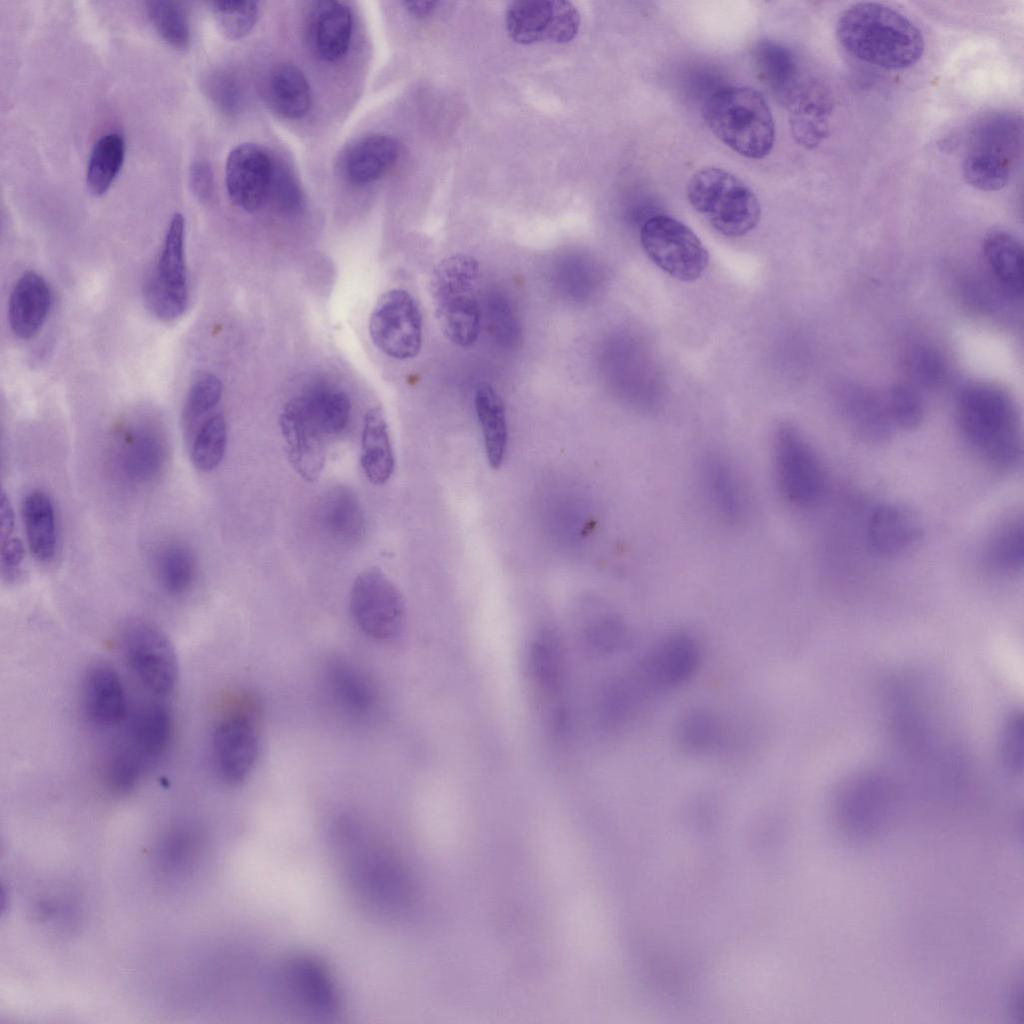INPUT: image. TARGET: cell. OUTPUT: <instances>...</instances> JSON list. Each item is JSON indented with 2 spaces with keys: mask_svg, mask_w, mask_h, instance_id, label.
Wrapping results in <instances>:
<instances>
[{
  "mask_svg": "<svg viewBox=\"0 0 1024 1024\" xmlns=\"http://www.w3.org/2000/svg\"><path fill=\"white\" fill-rule=\"evenodd\" d=\"M835 33L852 56L887 70L913 66L925 49L921 30L909 18L875 2L856 3L843 11Z\"/></svg>",
  "mask_w": 1024,
  "mask_h": 1024,
  "instance_id": "obj_2",
  "label": "cell"
},
{
  "mask_svg": "<svg viewBox=\"0 0 1024 1024\" xmlns=\"http://www.w3.org/2000/svg\"><path fill=\"white\" fill-rule=\"evenodd\" d=\"M269 97L275 110L289 119L307 114L312 102L310 86L304 74L295 66H276L269 78Z\"/></svg>",
  "mask_w": 1024,
  "mask_h": 1024,
  "instance_id": "obj_37",
  "label": "cell"
},
{
  "mask_svg": "<svg viewBox=\"0 0 1024 1024\" xmlns=\"http://www.w3.org/2000/svg\"><path fill=\"white\" fill-rule=\"evenodd\" d=\"M649 258L672 277L692 282L705 271L709 254L696 234L684 223L666 216L650 217L640 232Z\"/></svg>",
  "mask_w": 1024,
  "mask_h": 1024,
  "instance_id": "obj_9",
  "label": "cell"
},
{
  "mask_svg": "<svg viewBox=\"0 0 1024 1024\" xmlns=\"http://www.w3.org/2000/svg\"><path fill=\"white\" fill-rule=\"evenodd\" d=\"M360 463L368 480L376 485L386 483L394 471L388 425L379 407L369 409L364 416Z\"/></svg>",
  "mask_w": 1024,
  "mask_h": 1024,
  "instance_id": "obj_31",
  "label": "cell"
},
{
  "mask_svg": "<svg viewBox=\"0 0 1024 1024\" xmlns=\"http://www.w3.org/2000/svg\"><path fill=\"white\" fill-rule=\"evenodd\" d=\"M955 419L963 441L987 465L1007 472L1021 463L1020 418L1004 389L985 382L964 386L956 398Z\"/></svg>",
  "mask_w": 1024,
  "mask_h": 1024,
  "instance_id": "obj_1",
  "label": "cell"
},
{
  "mask_svg": "<svg viewBox=\"0 0 1024 1024\" xmlns=\"http://www.w3.org/2000/svg\"><path fill=\"white\" fill-rule=\"evenodd\" d=\"M904 366L915 387L935 389L947 376V365L938 350L927 345L911 347L904 358Z\"/></svg>",
  "mask_w": 1024,
  "mask_h": 1024,
  "instance_id": "obj_45",
  "label": "cell"
},
{
  "mask_svg": "<svg viewBox=\"0 0 1024 1024\" xmlns=\"http://www.w3.org/2000/svg\"><path fill=\"white\" fill-rule=\"evenodd\" d=\"M580 23L577 8L561 0L514 1L506 12L508 35L521 45L568 43L577 36Z\"/></svg>",
  "mask_w": 1024,
  "mask_h": 1024,
  "instance_id": "obj_12",
  "label": "cell"
},
{
  "mask_svg": "<svg viewBox=\"0 0 1024 1024\" xmlns=\"http://www.w3.org/2000/svg\"><path fill=\"white\" fill-rule=\"evenodd\" d=\"M222 390L220 379L212 373H203L193 381L182 412V423L187 433L193 430L200 418L217 405Z\"/></svg>",
  "mask_w": 1024,
  "mask_h": 1024,
  "instance_id": "obj_48",
  "label": "cell"
},
{
  "mask_svg": "<svg viewBox=\"0 0 1024 1024\" xmlns=\"http://www.w3.org/2000/svg\"><path fill=\"white\" fill-rule=\"evenodd\" d=\"M227 445V424L223 415L215 414L197 430L191 446V461L201 472H211L221 463Z\"/></svg>",
  "mask_w": 1024,
  "mask_h": 1024,
  "instance_id": "obj_42",
  "label": "cell"
},
{
  "mask_svg": "<svg viewBox=\"0 0 1024 1024\" xmlns=\"http://www.w3.org/2000/svg\"><path fill=\"white\" fill-rule=\"evenodd\" d=\"M302 398L310 420L325 437L337 435L346 428L350 401L343 391L318 388Z\"/></svg>",
  "mask_w": 1024,
  "mask_h": 1024,
  "instance_id": "obj_40",
  "label": "cell"
},
{
  "mask_svg": "<svg viewBox=\"0 0 1024 1024\" xmlns=\"http://www.w3.org/2000/svg\"><path fill=\"white\" fill-rule=\"evenodd\" d=\"M316 524L328 540L345 546L357 543L366 528L357 496L345 487H334L321 497L316 508Z\"/></svg>",
  "mask_w": 1024,
  "mask_h": 1024,
  "instance_id": "obj_28",
  "label": "cell"
},
{
  "mask_svg": "<svg viewBox=\"0 0 1024 1024\" xmlns=\"http://www.w3.org/2000/svg\"><path fill=\"white\" fill-rule=\"evenodd\" d=\"M210 6L220 31L229 39L246 36L258 19L255 1H214Z\"/></svg>",
  "mask_w": 1024,
  "mask_h": 1024,
  "instance_id": "obj_49",
  "label": "cell"
},
{
  "mask_svg": "<svg viewBox=\"0 0 1024 1024\" xmlns=\"http://www.w3.org/2000/svg\"><path fill=\"white\" fill-rule=\"evenodd\" d=\"M985 567L994 574L1016 575L1023 567V519L1010 514L988 535L982 553Z\"/></svg>",
  "mask_w": 1024,
  "mask_h": 1024,
  "instance_id": "obj_32",
  "label": "cell"
},
{
  "mask_svg": "<svg viewBox=\"0 0 1024 1024\" xmlns=\"http://www.w3.org/2000/svg\"><path fill=\"white\" fill-rule=\"evenodd\" d=\"M886 407L893 426L900 429H917L924 420V402L913 384H895L889 392Z\"/></svg>",
  "mask_w": 1024,
  "mask_h": 1024,
  "instance_id": "obj_46",
  "label": "cell"
},
{
  "mask_svg": "<svg viewBox=\"0 0 1024 1024\" xmlns=\"http://www.w3.org/2000/svg\"><path fill=\"white\" fill-rule=\"evenodd\" d=\"M986 263L997 283L1011 297L1023 292V249L1012 234L995 230L990 232L983 244Z\"/></svg>",
  "mask_w": 1024,
  "mask_h": 1024,
  "instance_id": "obj_33",
  "label": "cell"
},
{
  "mask_svg": "<svg viewBox=\"0 0 1024 1024\" xmlns=\"http://www.w3.org/2000/svg\"><path fill=\"white\" fill-rule=\"evenodd\" d=\"M0 511H1L0 535H1V541H4V540L12 537V533L14 531V524H15L12 505H11L8 497L6 496V494L4 492H2V496H1Z\"/></svg>",
  "mask_w": 1024,
  "mask_h": 1024,
  "instance_id": "obj_56",
  "label": "cell"
},
{
  "mask_svg": "<svg viewBox=\"0 0 1024 1024\" xmlns=\"http://www.w3.org/2000/svg\"><path fill=\"white\" fill-rule=\"evenodd\" d=\"M844 416L856 436L869 444L886 442L892 432L886 403L861 388L845 391L841 401Z\"/></svg>",
  "mask_w": 1024,
  "mask_h": 1024,
  "instance_id": "obj_30",
  "label": "cell"
},
{
  "mask_svg": "<svg viewBox=\"0 0 1024 1024\" xmlns=\"http://www.w3.org/2000/svg\"><path fill=\"white\" fill-rule=\"evenodd\" d=\"M83 706L88 719L100 727H113L127 717L125 688L117 671L106 663L91 665L83 681Z\"/></svg>",
  "mask_w": 1024,
  "mask_h": 1024,
  "instance_id": "obj_24",
  "label": "cell"
},
{
  "mask_svg": "<svg viewBox=\"0 0 1024 1024\" xmlns=\"http://www.w3.org/2000/svg\"><path fill=\"white\" fill-rule=\"evenodd\" d=\"M207 90L213 102L225 113H235L240 105L241 91L233 75L226 71L212 74L207 82Z\"/></svg>",
  "mask_w": 1024,
  "mask_h": 1024,
  "instance_id": "obj_53",
  "label": "cell"
},
{
  "mask_svg": "<svg viewBox=\"0 0 1024 1024\" xmlns=\"http://www.w3.org/2000/svg\"><path fill=\"white\" fill-rule=\"evenodd\" d=\"M474 405L482 430L488 463L492 468L497 469L503 462L508 443V428L503 401L491 385L479 383L474 392Z\"/></svg>",
  "mask_w": 1024,
  "mask_h": 1024,
  "instance_id": "obj_36",
  "label": "cell"
},
{
  "mask_svg": "<svg viewBox=\"0 0 1024 1024\" xmlns=\"http://www.w3.org/2000/svg\"><path fill=\"white\" fill-rule=\"evenodd\" d=\"M345 834L354 880L363 895L383 910L400 905L404 888L391 860L379 847L363 844L353 831L351 836Z\"/></svg>",
  "mask_w": 1024,
  "mask_h": 1024,
  "instance_id": "obj_15",
  "label": "cell"
},
{
  "mask_svg": "<svg viewBox=\"0 0 1024 1024\" xmlns=\"http://www.w3.org/2000/svg\"><path fill=\"white\" fill-rule=\"evenodd\" d=\"M1023 717L1014 712L1006 720L1000 741L1001 762L1009 773L1018 775L1023 770Z\"/></svg>",
  "mask_w": 1024,
  "mask_h": 1024,
  "instance_id": "obj_52",
  "label": "cell"
},
{
  "mask_svg": "<svg viewBox=\"0 0 1024 1024\" xmlns=\"http://www.w3.org/2000/svg\"><path fill=\"white\" fill-rule=\"evenodd\" d=\"M147 13L156 31L168 44L177 49L188 46L189 21L180 3L169 0L149 1Z\"/></svg>",
  "mask_w": 1024,
  "mask_h": 1024,
  "instance_id": "obj_44",
  "label": "cell"
},
{
  "mask_svg": "<svg viewBox=\"0 0 1024 1024\" xmlns=\"http://www.w3.org/2000/svg\"><path fill=\"white\" fill-rule=\"evenodd\" d=\"M773 468L782 497L798 508H811L824 496L827 476L809 439L795 426L782 425L772 444Z\"/></svg>",
  "mask_w": 1024,
  "mask_h": 1024,
  "instance_id": "obj_6",
  "label": "cell"
},
{
  "mask_svg": "<svg viewBox=\"0 0 1024 1024\" xmlns=\"http://www.w3.org/2000/svg\"><path fill=\"white\" fill-rule=\"evenodd\" d=\"M349 604L356 625L373 639H394L404 627V599L395 584L379 569H367L354 579Z\"/></svg>",
  "mask_w": 1024,
  "mask_h": 1024,
  "instance_id": "obj_10",
  "label": "cell"
},
{
  "mask_svg": "<svg viewBox=\"0 0 1024 1024\" xmlns=\"http://www.w3.org/2000/svg\"><path fill=\"white\" fill-rule=\"evenodd\" d=\"M699 479L710 510L722 522L734 525L746 514V496L739 475L721 453L707 452L699 463Z\"/></svg>",
  "mask_w": 1024,
  "mask_h": 1024,
  "instance_id": "obj_20",
  "label": "cell"
},
{
  "mask_svg": "<svg viewBox=\"0 0 1024 1024\" xmlns=\"http://www.w3.org/2000/svg\"><path fill=\"white\" fill-rule=\"evenodd\" d=\"M173 734L170 710L162 703L145 706L131 720L125 742L119 747L145 771L167 751Z\"/></svg>",
  "mask_w": 1024,
  "mask_h": 1024,
  "instance_id": "obj_25",
  "label": "cell"
},
{
  "mask_svg": "<svg viewBox=\"0 0 1024 1024\" xmlns=\"http://www.w3.org/2000/svg\"><path fill=\"white\" fill-rule=\"evenodd\" d=\"M143 294L151 313L165 322L181 317L188 306L185 219L181 213H175L170 220L158 260L146 278Z\"/></svg>",
  "mask_w": 1024,
  "mask_h": 1024,
  "instance_id": "obj_7",
  "label": "cell"
},
{
  "mask_svg": "<svg viewBox=\"0 0 1024 1024\" xmlns=\"http://www.w3.org/2000/svg\"><path fill=\"white\" fill-rule=\"evenodd\" d=\"M353 30L349 7L338 1L324 0L312 4L307 15L306 34L314 55L334 62L347 53Z\"/></svg>",
  "mask_w": 1024,
  "mask_h": 1024,
  "instance_id": "obj_22",
  "label": "cell"
},
{
  "mask_svg": "<svg viewBox=\"0 0 1024 1024\" xmlns=\"http://www.w3.org/2000/svg\"><path fill=\"white\" fill-rule=\"evenodd\" d=\"M273 161L254 143L234 147L226 160L225 183L231 201L247 212L258 210L269 195Z\"/></svg>",
  "mask_w": 1024,
  "mask_h": 1024,
  "instance_id": "obj_16",
  "label": "cell"
},
{
  "mask_svg": "<svg viewBox=\"0 0 1024 1024\" xmlns=\"http://www.w3.org/2000/svg\"><path fill=\"white\" fill-rule=\"evenodd\" d=\"M713 134L736 153L762 159L773 148L775 124L760 92L747 86H727L712 92L703 105Z\"/></svg>",
  "mask_w": 1024,
  "mask_h": 1024,
  "instance_id": "obj_3",
  "label": "cell"
},
{
  "mask_svg": "<svg viewBox=\"0 0 1024 1024\" xmlns=\"http://www.w3.org/2000/svg\"><path fill=\"white\" fill-rule=\"evenodd\" d=\"M330 682L337 698L350 710L362 712L371 706L373 693L362 675L345 663H335L330 669Z\"/></svg>",
  "mask_w": 1024,
  "mask_h": 1024,
  "instance_id": "obj_47",
  "label": "cell"
},
{
  "mask_svg": "<svg viewBox=\"0 0 1024 1024\" xmlns=\"http://www.w3.org/2000/svg\"><path fill=\"white\" fill-rule=\"evenodd\" d=\"M691 206L710 225L727 237H739L753 230L761 218L760 203L753 191L734 174L705 167L687 184Z\"/></svg>",
  "mask_w": 1024,
  "mask_h": 1024,
  "instance_id": "obj_5",
  "label": "cell"
},
{
  "mask_svg": "<svg viewBox=\"0 0 1024 1024\" xmlns=\"http://www.w3.org/2000/svg\"><path fill=\"white\" fill-rule=\"evenodd\" d=\"M279 423L292 467L305 481H315L325 465L326 437L310 420L302 397L285 405Z\"/></svg>",
  "mask_w": 1024,
  "mask_h": 1024,
  "instance_id": "obj_19",
  "label": "cell"
},
{
  "mask_svg": "<svg viewBox=\"0 0 1024 1024\" xmlns=\"http://www.w3.org/2000/svg\"><path fill=\"white\" fill-rule=\"evenodd\" d=\"M125 158V141L121 134L103 135L95 143L87 165L86 185L95 196L108 191L117 177Z\"/></svg>",
  "mask_w": 1024,
  "mask_h": 1024,
  "instance_id": "obj_39",
  "label": "cell"
},
{
  "mask_svg": "<svg viewBox=\"0 0 1024 1024\" xmlns=\"http://www.w3.org/2000/svg\"><path fill=\"white\" fill-rule=\"evenodd\" d=\"M259 754V739L253 722L243 713L221 718L212 734V756L222 782L236 786L247 779Z\"/></svg>",
  "mask_w": 1024,
  "mask_h": 1024,
  "instance_id": "obj_13",
  "label": "cell"
},
{
  "mask_svg": "<svg viewBox=\"0 0 1024 1024\" xmlns=\"http://www.w3.org/2000/svg\"><path fill=\"white\" fill-rule=\"evenodd\" d=\"M269 196L284 213L295 214L302 209L303 195L296 179L287 167L274 161Z\"/></svg>",
  "mask_w": 1024,
  "mask_h": 1024,
  "instance_id": "obj_51",
  "label": "cell"
},
{
  "mask_svg": "<svg viewBox=\"0 0 1024 1024\" xmlns=\"http://www.w3.org/2000/svg\"><path fill=\"white\" fill-rule=\"evenodd\" d=\"M699 662L700 648L695 638L684 632L672 633L644 657L639 678L651 689H672L691 678Z\"/></svg>",
  "mask_w": 1024,
  "mask_h": 1024,
  "instance_id": "obj_18",
  "label": "cell"
},
{
  "mask_svg": "<svg viewBox=\"0 0 1024 1024\" xmlns=\"http://www.w3.org/2000/svg\"><path fill=\"white\" fill-rule=\"evenodd\" d=\"M189 179L191 189L198 199L208 201L212 198L214 193L213 172L206 161L193 162L190 167Z\"/></svg>",
  "mask_w": 1024,
  "mask_h": 1024,
  "instance_id": "obj_54",
  "label": "cell"
},
{
  "mask_svg": "<svg viewBox=\"0 0 1024 1024\" xmlns=\"http://www.w3.org/2000/svg\"><path fill=\"white\" fill-rule=\"evenodd\" d=\"M630 639L628 627L618 618L607 617L594 623L585 633V644L599 655L624 649Z\"/></svg>",
  "mask_w": 1024,
  "mask_h": 1024,
  "instance_id": "obj_50",
  "label": "cell"
},
{
  "mask_svg": "<svg viewBox=\"0 0 1024 1024\" xmlns=\"http://www.w3.org/2000/svg\"><path fill=\"white\" fill-rule=\"evenodd\" d=\"M1021 146V119L1016 114L997 113L975 125L965 155L1012 171Z\"/></svg>",
  "mask_w": 1024,
  "mask_h": 1024,
  "instance_id": "obj_21",
  "label": "cell"
},
{
  "mask_svg": "<svg viewBox=\"0 0 1024 1024\" xmlns=\"http://www.w3.org/2000/svg\"><path fill=\"white\" fill-rule=\"evenodd\" d=\"M399 145L385 134H370L352 143L341 157V172L351 184L366 185L383 176L397 161Z\"/></svg>",
  "mask_w": 1024,
  "mask_h": 1024,
  "instance_id": "obj_29",
  "label": "cell"
},
{
  "mask_svg": "<svg viewBox=\"0 0 1024 1024\" xmlns=\"http://www.w3.org/2000/svg\"><path fill=\"white\" fill-rule=\"evenodd\" d=\"M529 671L536 691L548 703L554 704L557 724L563 721L560 700L566 681V657L563 644L551 631L539 633L529 650Z\"/></svg>",
  "mask_w": 1024,
  "mask_h": 1024,
  "instance_id": "obj_27",
  "label": "cell"
},
{
  "mask_svg": "<svg viewBox=\"0 0 1024 1024\" xmlns=\"http://www.w3.org/2000/svg\"><path fill=\"white\" fill-rule=\"evenodd\" d=\"M157 577L169 594L180 595L188 591L195 579L196 565L191 551L182 544H169L156 559Z\"/></svg>",
  "mask_w": 1024,
  "mask_h": 1024,
  "instance_id": "obj_41",
  "label": "cell"
},
{
  "mask_svg": "<svg viewBox=\"0 0 1024 1024\" xmlns=\"http://www.w3.org/2000/svg\"><path fill=\"white\" fill-rule=\"evenodd\" d=\"M753 58L761 79L774 96L786 104L802 81L794 54L781 44L762 40L756 44Z\"/></svg>",
  "mask_w": 1024,
  "mask_h": 1024,
  "instance_id": "obj_35",
  "label": "cell"
},
{
  "mask_svg": "<svg viewBox=\"0 0 1024 1024\" xmlns=\"http://www.w3.org/2000/svg\"><path fill=\"white\" fill-rule=\"evenodd\" d=\"M866 537L870 549L876 555L889 559L900 558L917 549L924 537V527L918 514L911 508L886 502L871 512Z\"/></svg>",
  "mask_w": 1024,
  "mask_h": 1024,
  "instance_id": "obj_17",
  "label": "cell"
},
{
  "mask_svg": "<svg viewBox=\"0 0 1024 1024\" xmlns=\"http://www.w3.org/2000/svg\"><path fill=\"white\" fill-rule=\"evenodd\" d=\"M785 105L795 141L806 149L817 147L829 131L832 102L827 89L816 80L801 81Z\"/></svg>",
  "mask_w": 1024,
  "mask_h": 1024,
  "instance_id": "obj_23",
  "label": "cell"
},
{
  "mask_svg": "<svg viewBox=\"0 0 1024 1024\" xmlns=\"http://www.w3.org/2000/svg\"><path fill=\"white\" fill-rule=\"evenodd\" d=\"M435 2L433 1H405L403 5L413 15L417 17H425L430 14L435 8Z\"/></svg>",
  "mask_w": 1024,
  "mask_h": 1024,
  "instance_id": "obj_57",
  "label": "cell"
},
{
  "mask_svg": "<svg viewBox=\"0 0 1024 1024\" xmlns=\"http://www.w3.org/2000/svg\"><path fill=\"white\" fill-rule=\"evenodd\" d=\"M721 720L706 709L686 713L677 723L675 742L687 755H702L716 749L723 740Z\"/></svg>",
  "mask_w": 1024,
  "mask_h": 1024,
  "instance_id": "obj_38",
  "label": "cell"
},
{
  "mask_svg": "<svg viewBox=\"0 0 1024 1024\" xmlns=\"http://www.w3.org/2000/svg\"><path fill=\"white\" fill-rule=\"evenodd\" d=\"M281 985L287 999L309 1012L332 1016L340 1007L336 985L325 965L315 956L298 953L281 968Z\"/></svg>",
  "mask_w": 1024,
  "mask_h": 1024,
  "instance_id": "obj_14",
  "label": "cell"
},
{
  "mask_svg": "<svg viewBox=\"0 0 1024 1024\" xmlns=\"http://www.w3.org/2000/svg\"><path fill=\"white\" fill-rule=\"evenodd\" d=\"M23 522L28 547L41 563L51 562L57 550L54 505L47 493L34 490L23 501Z\"/></svg>",
  "mask_w": 1024,
  "mask_h": 1024,
  "instance_id": "obj_34",
  "label": "cell"
},
{
  "mask_svg": "<svg viewBox=\"0 0 1024 1024\" xmlns=\"http://www.w3.org/2000/svg\"><path fill=\"white\" fill-rule=\"evenodd\" d=\"M120 642L125 662L140 684L155 697L170 695L178 679V661L167 634L138 620L124 627Z\"/></svg>",
  "mask_w": 1024,
  "mask_h": 1024,
  "instance_id": "obj_8",
  "label": "cell"
},
{
  "mask_svg": "<svg viewBox=\"0 0 1024 1024\" xmlns=\"http://www.w3.org/2000/svg\"><path fill=\"white\" fill-rule=\"evenodd\" d=\"M479 267L476 259L454 254L441 260L430 278L435 317L445 338L460 348L473 346L481 330V310L476 292Z\"/></svg>",
  "mask_w": 1024,
  "mask_h": 1024,
  "instance_id": "obj_4",
  "label": "cell"
},
{
  "mask_svg": "<svg viewBox=\"0 0 1024 1024\" xmlns=\"http://www.w3.org/2000/svg\"><path fill=\"white\" fill-rule=\"evenodd\" d=\"M24 559V547L16 537L1 541V570L4 577L14 576Z\"/></svg>",
  "mask_w": 1024,
  "mask_h": 1024,
  "instance_id": "obj_55",
  "label": "cell"
},
{
  "mask_svg": "<svg viewBox=\"0 0 1024 1024\" xmlns=\"http://www.w3.org/2000/svg\"><path fill=\"white\" fill-rule=\"evenodd\" d=\"M124 466L134 477L150 476L161 465V441L150 430L132 431L125 435Z\"/></svg>",
  "mask_w": 1024,
  "mask_h": 1024,
  "instance_id": "obj_43",
  "label": "cell"
},
{
  "mask_svg": "<svg viewBox=\"0 0 1024 1024\" xmlns=\"http://www.w3.org/2000/svg\"><path fill=\"white\" fill-rule=\"evenodd\" d=\"M368 328L376 347L391 358L411 359L421 350V312L412 295L404 289H391L380 296L371 312Z\"/></svg>",
  "mask_w": 1024,
  "mask_h": 1024,
  "instance_id": "obj_11",
  "label": "cell"
},
{
  "mask_svg": "<svg viewBox=\"0 0 1024 1024\" xmlns=\"http://www.w3.org/2000/svg\"><path fill=\"white\" fill-rule=\"evenodd\" d=\"M52 305V291L35 271L23 273L14 284L8 302V322L20 339L35 337L45 324Z\"/></svg>",
  "mask_w": 1024,
  "mask_h": 1024,
  "instance_id": "obj_26",
  "label": "cell"
}]
</instances>
